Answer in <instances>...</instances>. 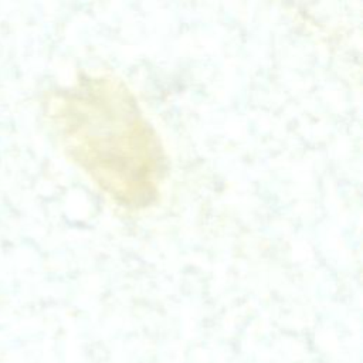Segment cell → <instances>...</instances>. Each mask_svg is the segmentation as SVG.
<instances>
[{
	"label": "cell",
	"mask_w": 363,
	"mask_h": 363,
	"mask_svg": "<svg viewBox=\"0 0 363 363\" xmlns=\"http://www.w3.org/2000/svg\"><path fill=\"white\" fill-rule=\"evenodd\" d=\"M68 150L99 187L125 207L149 206L164 174V155L130 91L116 78L91 77L62 101Z\"/></svg>",
	"instance_id": "6da1fadb"
}]
</instances>
